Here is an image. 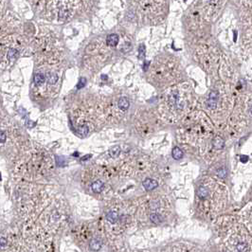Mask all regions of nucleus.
<instances>
[{
	"instance_id": "nucleus-2",
	"label": "nucleus",
	"mask_w": 252,
	"mask_h": 252,
	"mask_svg": "<svg viewBox=\"0 0 252 252\" xmlns=\"http://www.w3.org/2000/svg\"><path fill=\"white\" fill-rule=\"evenodd\" d=\"M45 75H44L43 73H36L34 76V84L36 86H41V85L44 84V82H45Z\"/></svg>"
},
{
	"instance_id": "nucleus-13",
	"label": "nucleus",
	"mask_w": 252,
	"mask_h": 252,
	"mask_svg": "<svg viewBox=\"0 0 252 252\" xmlns=\"http://www.w3.org/2000/svg\"><path fill=\"white\" fill-rule=\"evenodd\" d=\"M57 79H58V77H57V75H56V74L50 73L49 75V84H55L56 81H57Z\"/></svg>"
},
{
	"instance_id": "nucleus-4",
	"label": "nucleus",
	"mask_w": 252,
	"mask_h": 252,
	"mask_svg": "<svg viewBox=\"0 0 252 252\" xmlns=\"http://www.w3.org/2000/svg\"><path fill=\"white\" fill-rule=\"evenodd\" d=\"M118 43V36L117 34H110L107 36V45L110 47H116Z\"/></svg>"
},
{
	"instance_id": "nucleus-7",
	"label": "nucleus",
	"mask_w": 252,
	"mask_h": 252,
	"mask_svg": "<svg viewBox=\"0 0 252 252\" xmlns=\"http://www.w3.org/2000/svg\"><path fill=\"white\" fill-rule=\"evenodd\" d=\"M118 215L117 211H113V210H112V211H109L107 213V215H106L107 220L112 224H115L116 222L118 221Z\"/></svg>"
},
{
	"instance_id": "nucleus-16",
	"label": "nucleus",
	"mask_w": 252,
	"mask_h": 252,
	"mask_svg": "<svg viewBox=\"0 0 252 252\" xmlns=\"http://www.w3.org/2000/svg\"><path fill=\"white\" fill-rule=\"evenodd\" d=\"M85 82H86V81H85V79L84 78H82L81 79V81H80V84H78V87L80 88V87H82L84 86V85L85 84Z\"/></svg>"
},
{
	"instance_id": "nucleus-12",
	"label": "nucleus",
	"mask_w": 252,
	"mask_h": 252,
	"mask_svg": "<svg viewBox=\"0 0 252 252\" xmlns=\"http://www.w3.org/2000/svg\"><path fill=\"white\" fill-rule=\"evenodd\" d=\"M198 196L200 198H205L207 196V189L205 187H200L199 189H198Z\"/></svg>"
},
{
	"instance_id": "nucleus-11",
	"label": "nucleus",
	"mask_w": 252,
	"mask_h": 252,
	"mask_svg": "<svg viewBox=\"0 0 252 252\" xmlns=\"http://www.w3.org/2000/svg\"><path fill=\"white\" fill-rule=\"evenodd\" d=\"M213 145H214V147L217 148V149H221V148H223V146H224L223 139L220 138H215V140L213 141Z\"/></svg>"
},
{
	"instance_id": "nucleus-6",
	"label": "nucleus",
	"mask_w": 252,
	"mask_h": 252,
	"mask_svg": "<svg viewBox=\"0 0 252 252\" xmlns=\"http://www.w3.org/2000/svg\"><path fill=\"white\" fill-rule=\"evenodd\" d=\"M118 107H120V109H121V110H127V109L129 108V102L128 100L126 99V98H121V99H120V100H118Z\"/></svg>"
},
{
	"instance_id": "nucleus-10",
	"label": "nucleus",
	"mask_w": 252,
	"mask_h": 252,
	"mask_svg": "<svg viewBox=\"0 0 252 252\" xmlns=\"http://www.w3.org/2000/svg\"><path fill=\"white\" fill-rule=\"evenodd\" d=\"M150 220L152 221L153 223L158 224L162 221V218L160 215L158 214V213H152V214L150 215Z\"/></svg>"
},
{
	"instance_id": "nucleus-8",
	"label": "nucleus",
	"mask_w": 252,
	"mask_h": 252,
	"mask_svg": "<svg viewBox=\"0 0 252 252\" xmlns=\"http://www.w3.org/2000/svg\"><path fill=\"white\" fill-rule=\"evenodd\" d=\"M172 155H173V158L176 160H179L183 158V152L179 149L178 147H176L173 149V152H172Z\"/></svg>"
},
{
	"instance_id": "nucleus-5",
	"label": "nucleus",
	"mask_w": 252,
	"mask_h": 252,
	"mask_svg": "<svg viewBox=\"0 0 252 252\" xmlns=\"http://www.w3.org/2000/svg\"><path fill=\"white\" fill-rule=\"evenodd\" d=\"M91 188H92V191H93L94 192L99 193V192L102 191L103 189V182L100 181V180H97V181H95L93 184H92Z\"/></svg>"
},
{
	"instance_id": "nucleus-15",
	"label": "nucleus",
	"mask_w": 252,
	"mask_h": 252,
	"mask_svg": "<svg viewBox=\"0 0 252 252\" xmlns=\"http://www.w3.org/2000/svg\"><path fill=\"white\" fill-rule=\"evenodd\" d=\"M6 139H7V135H6V133L5 132H0V143L5 142Z\"/></svg>"
},
{
	"instance_id": "nucleus-17",
	"label": "nucleus",
	"mask_w": 252,
	"mask_h": 252,
	"mask_svg": "<svg viewBox=\"0 0 252 252\" xmlns=\"http://www.w3.org/2000/svg\"><path fill=\"white\" fill-rule=\"evenodd\" d=\"M241 159H242V161H243V160H245H245H247V158H245V156H242Z\"/></svg>"
},
{
	"instance_id": "nucleus-1",
	"label": "nucleus",
	"mask_w": 252,
	"mask_h": 252,
	"mask_svg": "<svg viewBox=\"0 0 252 252\" xmlns=\"http://www.w3.org/2000/svg\"><path fill=\"white\" fill-rule=\"evenodd\" d=\"M143 187L145 188V189H147V191H153L154 189H156V187H158V182L154 179L147 178L144 180Z\"/></svg>"
},
{
	"instance_id": "nucleus-3",
	"label": "nucleus",
	"mask_w": 252,
	"mask_h": 252,
	"mask_svg": "<svg viewBox=\"0 0 252 252\" xmlns=\"http://www.w3.org/2000/svg\"><path fill=\"white\" fill-rule=\"evenodd\" d=\"M102 241L100 238H95L90 242V248L92 250H99L102 247Z\"/></svg>"
},
{
	"instance_id": "nucleus-14",
	"label": "nucleus",
	"mask_w": 252,
	"mask_h": 252,
	"mask_svg": "<svg viewBox=\"0 0 252 252\" xmlns=\"http://www.w3.org/2000/svg\"><path fill=\"white\" fill-rule=\"evenodd\" d=\"M145 57V47L144 45H141L138 47V58L143 59Z\"/></svg>"
},
{
	"instance_id": "nucleus-9",
	"label": "nucleus",
	"mask_w": 252,
	"mask_h": 252,
	"mask_svg": "<svg viewBox=\"0 0 252 252\" xmlns=\"http://www.w3.org/2000/svg\"><path fill=\"white\" fill-rule=\"evenodd\" d=\"M109 154L112 158H117V156L120 154V148L118 146H115L112 147L110 150H109Z\"/></svg>"
}]
</instances>
